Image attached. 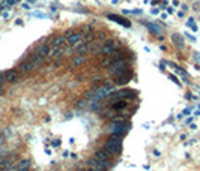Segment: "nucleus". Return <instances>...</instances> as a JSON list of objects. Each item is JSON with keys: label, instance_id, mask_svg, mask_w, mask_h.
<instances>
[{"label": "nucleus", "instance_id": "obj_13", "mask_svg": "<svg viewBox=\"0 0 200 171\" xmlns=\"http://www.w3.org/2000/svg\"><path fill=\"white\" fill-rule=\"evenodd\" d=\"M95 158H96L98 161H108V153H107L105 149H104V150H98V152L95 153Z\"/></svg>", "mask_w": 200, "mask_h": 171}, {"label": "nucleus", "instance_id": "obj_9", "mask_svg": "<svg viewBox=\"0 0 200 171\" xmlns=\"http://www.w3.org/2000/svg\"><path fill=\"white\" fill-rule=\"evenodd\" d=\"M5 80H6L8 83H17V81L20 80V75H18V72H17V71L9 69V71H6V72H5Z\"/></svg>", "mask_w": 200, "mask_h": 171}, {"label": "nucleus", "instance_id": "obj_3", "mask_svg": "<svg viewBox=\"0 0 200 171\" xmlns=\"http://www.w3.org/2000/svg\"><path fill=\"white\" fill-rule=\"evenodd\" d=\"M129 125H126V123H123V122H116L112 128H110V132L113 134V135H118V137H122V135H125L128 131H129Z\"/></svg>", "mask_w": 200, "mask_h": 171}, {"label": "nucleus", "instance_id": "obj_32", "mask_svg": "<svg viewBox=\"0 0 200 171\" xmlns=\"http://www.w3.org/2000/svg\"><path fill=\"white\" fill-rule=\"evenodd\" d=\"M0 89H2V86H0Z\"/></svg>", "mask_w": 200, "mask_h": 171}, {"label": "nucleus", "instance_id": "obj_17", "mask_svg": "<svg viewBox=\"0 0 200 171\" xmlns=\"http://www.w3.org/2000/svg\"><path fill=\"white\" fill-rule=\"evenodd\" d=\"M146 27L151 30V33H154V35H161V27H158V26H155V24H152V23H148Z\"/></svg>", "mask_w": 200, "mask_h": 171}, {"label": "nucleus", "instance_id": "obj_18", "mask_svg": "<svg viewBox=\"0 0 200 171\" xmlns=\"http://www.w3.org/2000/svg\"><path fill=\"white\" fill-rule=\"evenodd\" d=\"M87 50H89V44H83V45H80V47H78V53H80V54L86 53Z\"/></svg>", "mask_w": 200, "mask_h": 171}, {"label": "nucleus", "instance_id": "obj_25", "mask_svg": "<svg viewBox=\"0 0 200 171\" xmlns=\"http://www.w3.org/2000/svg\"><path fill=\"white\" fill-rule=\"evenodd\" d=\"M53 146H54V147L60 146V140H59V141H57V140H56V141H53Z\"/></svg>", "mask_w": 200, "mask_h": 171}, {"label": "nucleus", "instance_id": "obj_15", "mask_svg": "<svg viewBox=\"0 0 200 171\" xmlns=\"http://www.w3.org/2000/svg\"><path fill=\"white\" fill-rule=\"evenodd\" d=\"M65 42H66V36H59V38H56L51 42V45H53V48H59V47H62Z\"/></svg>", "mask_w": 200, "mask_h": 171}, {"label": "nucleus", "instance_id": "obj_12", "mask_svg": "<svg viewBox=\"0 0 200 171\" xmlns=\"http://www.w3.org/2000/svg\"><path fill=\"white\" fill-rule=\"evenodd\" d=\"M172 42L175 44V47H178V48H184V47H185L184 38H182L179 33H173V35H172Z\"/></svg>", "mask_w": 200, "mask_h": 171}, {"label": "nucleus", "instance_id": "obj_14", "mask_svg": "<svg viewBox=\"0 0 200 171\" xmlns=\"http://www.w3.org/2000/svg\"><path fill=\"white\" fill-rule=\"evenodd\" d=\"M30 168V161H27V159H24V161H21V162H18V165H15L14 167V170H29Z\"/></svg>", "mask_w": 200, "mask_h": 171}, {"label": "nucleus", "instance_id": "obj_31", "mask_svg": "<svg viewBox=\"0 0 200 171\" xmlns=\"http://www.w3.org/2000/svg\"><path fill=\"white\" fill-rule=\"evenodd\" d=\"M29 2H35V0H29Z\"/></svg>", "mask_w": 200, "mask_h": 171}, {"label": "nucleus", "instance_id": "obj_10", "mask_svg": "<svg viewBox=\"0 0 200 171\" xmlns=\"http://www.w3.org/2000/svg\"><path fill=\"white\" fill-rule=\"evenodd\" d=\"M116 44L113 42V41H107V42L102 44V48H101V51L102 53H107V54H112V53H115L116 51Z\"/></svg>", "mask_w": 200, "mask_h": 171}, {"label": "nucleus", "instance_id": "obj_16", "mask_svg": "<svg viewBox=\"0 0 200 171\" xmlns=\"http://www.w3.org/2000/svg\"><path fill=\"white\" fill-rule=\"evenodd\" d=\"M125 107H126V102H125L123 99L115 101V102H113V105H112V108H113V110H123Z\"/></svg>", "mask_w": 200, "mask_h": 171}, {"label": "nucleus", "instance_id": "obj_5", "mask_svg": "<svg viewBox=\"0 0 200 171\" xmlns=\"http://www.w3.org/2000/svg\"><path fill=\"white\" fill-rule=\"evenodd\" d=\"M131 95H132L131 90L123 89V90H119V92H113V93L110 95V101L115 102V101H119V99H126V98H129Z\"/></svg>", "mask_w": 200, "mask_h": 171}, {"label": "nucleus", "instance_id": "obj_23", "mask_svg": "<svg viewBox=\"0 0 200 171\" xmlns=\"http://www.w3.org/2000/svg\"><path fill=\"white\" fill-rule=\"evenodd\" d=\"M14 3H15V0H6V5H8V6H12Z\"/></svg>", "mask_w": 200, "mask_h": 171}, {"label": "nucleus", "instance_id": "obj_28", "mask_svg": "<svg viewBox=\"0 0 200 171\" xmlns=\"http://www.w3.org/2000/svg\"><path fill=\"white\" fill-rule=\"evenodd\" d=\"M194 57H196V60H197V62H200V54H199V53H196V54H194Z\"/></svg>", "mask_w": 200, "mask_h": 171}, {"label": "nucleus", "instance_id": "obj_2", "mask_svg": "<svg viewBox=\"0 0 200 171\" xmlns=\"http://www.w3.org/2000/svg\"><path fill=\"white\" fill-rule=\"evenodd\" d=\"M131 77H132V72H131V69H128V68H125V69H122L119 74H116L115 75V83L119 86H123L126 84L129 80H131Z\"/></svg>", "mask_w": 200, "mask_h": 171}, {"label": "nucleus", "instance_id": "obj_19", "mask_svg": "<svg viewBox=\"0 0 200 171\" xmlns=\"http://www.w3.org/2000/svg\"><path fill=\"white\" fill-rule=\"evenodd\" d=\"M62 53H63V50H57V48H54V56H53V57H59V56H62Z\"/></svg>", "mask_w": 200, "mask_h": 171}, {"label": "nucleus", "instance_id": "obj_7", "mask_svg": "<svg viewBox=\"0 0 200 171\" xmlns=\"http://www.w3.org/2000/svg\"><path fill=\"white\" fill-rule=\"evenodd\" d=\"M107 18L108 20H112V21H115V23H118L120 26H123V27H131V23L129 21H126L125 18H122L119 15H115V14H107Z\"/></svg>", "mask_w": 200, "mask_h": 171}, {"label": "nucleus", "instance_id": "obj_8", "mask_svg": "<svg viewBox=\"0 0 200 171\" xmlns=\"http://www.w3.org/2000/svg\"><path fill=\"white\" fill-rule=\"evenodd\" d=\"M81 39H83V33H81V32L71 33V35H68V36H66V42L71 44V45H78Z\"/></svg>", "mask_w": 200, "mask_h": 171}, {"label": "nucleus", "instance_id": "obj_29", "mask_svg": "<svg viewBox=\"0 0 200 171\" xmlns=\"http://www.w3.org/2000/svg\"><path fill=\"white\" fill-rule=\"evenodd\" d=\"M23 8H24V9H30V8H29V5H27V3H23Z\"/></svg>", "mask_w": 200, "mask_h": 171}, {"label": "nucleus", "instance_id": "obj_4", "mask_svg": "<svg viewBox=\"0 0 200 171\" xmlns=\"http://www.w3.org/2000/svg\"><path fill=\"white\" fill-rule=\"evenodd\" d=\"M126 68V62L125 60H116V62H113L112 65H110V69H108V74L110 75H116V74H119L122 69H125Z\"/></svg>", "mask_w": 200, "mask_h": 171}, {"label": "nucleus", "instance_id": "obj_22", "mask_svg": "<svg viewBox=\"0 0 200 171\" xmlns=\"http://www.w3.org/2000/svg\"><path fill=\"white\" fill-rule=\"evenodd\" d=\"M5 81H6V80H5V74H3V72H0V86L3 84Z\"/></svg>", "mask_w": 200, "mask_h": 171}, {"label": "nucleus", "instance_id": "obj_1", "mask_svg": "<svg viewBox=\"0 0 200 171\" xmlns=\"http://www.w3.org/2000/svg\"><path fill=\"white\" fill-rule=\"evenodd\" d=\"M120 146H122V140H120V137L118 135H113L107 143H105V150H107V153L108 155H118L120 152Z\"/></svg>", "mask_w": 200, "mask_h": 171}, {"label": "nucleus", "instance_id": "obj_26", "mask_svg": "<svg viewBox=\"0 0 200 171\" xmlns=\"http://www.w3.org/2000/svg\"><path fill=\"white\" fill-rule=\"evenodd\" d=\"M78 107H86V101H80V102H78Z\"/></svg>", "mask_w": 200, "mask_h": 171}, {"label": "nucleus", "instance_id": "obj_11", "mask_svg": "<svg viewBox=\"0 0 200 171\" xmlns=\"http://www.w3.org/2000/svg\"><path fill=\"white\" fill-rule=\"evenodd\" d=\"M48 53H50V47H48L47 44H41L39 47L36 48V54L39 56L42 60H44V59L48 56Z\"/></svg>", "mask_w": 200, "mask_h": 171}, {"label": "nucleus", "instance_id": "obj_21", "mask_svg": "<svg viewBox=\"0 0 200 171\" xmlns=\"http://www.w3.org/2000/svg\"><path fill=\"white\" fill-rule=\"evenodd\" d=\"M187 26H188V27H193V26H194V20H193V18H190V20L187 21Z\"/></svg>", "mask_w": 200, "mask_h": 171}, {"label": "nucleus", "instance_id": "obj_20", "mask_svg": "<svg viewBox=\"0 0 200 171\" xmlns=\"http://www.w3.org/2000/svg\"><path fill=\"white\" fill-rule=\"evenodd\" d=\"M168 77H170V80H172L173 83H176V84H178V86H181V83H179V80H178V78H176L175 75H168Z\"/></svg>", "mask_w": 200, "mask_h": 171}, {"label": "nucleus", "instance_id": "obj_30", "mask_svg": "<svg viewBox=\"0 0 200 171\" xmlns=\"http://www.w3.org/2000/svg\"><path fill=\"white\" fill-rule=\"evenodd\" d=\"M187 9H188V6H187V5H182V11H184V12H185V11H187Z\"/></svg>", "mask_w": 200, "mask_h": 171}, {"label": "nucleus", "instance_id": "obj_6", "mask_svg": "<svg viewBox=\"0 0 200 171\" xmlns=\"http://www.w3.org/2000/svg\"><path fill=\"white\" fill-rule=\"evenodd\" d=\"M20 71L23 72V74H27V72H30V71H33L35 68H36V63L33 62V60H30V59H27V60H24L23 63H20Z\"/></svg>", "mask_w": 200, "mask_h": 171}, {"label": "nucleus", "instance_id": "obj_27", "mask_svg": "<svg viewBox=\"0 0 200 171\" xmlns=\"http://www.w3.org/2000/svg\"><path fill=\"white\" fill-rule=\"evenodd\" d=\"M191 113V108H187V110H184V114H190Z\"/></svg>", "mask_w": 200, "mask_h": 171}, {"label": "nucleus", "instance_id": "obj_24", "mask_svg": "<svg viewBox=\"0 0 200 171\" xmlns=\"http://www.w3.org/2000/svg\"><path fill=\"white\" fill-rule=\"evenodd\" d=\"M81 62H83V56H81V57H78V59L75 60V65H80Z\"/></svg>", "mask_w": 200, "mask_h": 171}]
</instances>
